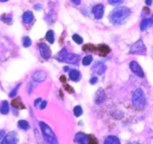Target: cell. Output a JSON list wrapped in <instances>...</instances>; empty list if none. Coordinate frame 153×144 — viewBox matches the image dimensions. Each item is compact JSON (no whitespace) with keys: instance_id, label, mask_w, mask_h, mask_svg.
<instances>
[{"instance_id":"d590c367","label":"cell","mask_w":153,"mask_h":144,"mask_svg":"<svg viewBox=\"0 0 153 144\" xmlns=\"http://www.w3.org/2000/svg\"><path fill=\"white\" fill-rule=\"evenodd\" d=\"M41 101H42L41 98H37V99H36L35 101H34V106L37 107L38 105H40Z\"/></svg>"},{"instance_id":"f35d334b","label":"cell","mask_w":153,"mask_h":144,"mask_svg":"<svg viewBox=\"0 0 153 144\" xmlns=\"http://www.w3.org/2000/svg\"><path fill=\"white\" fill-rule=\"evenodd\" d=\"M4 135V130H0V140H1V138L3 137V136Z\"/></svg>"},{"instance_id":"7bdbcfd3","label":"cell","mask_w":153,"mask_h":144,"mask_svg":"<svg viewBox=\"0 0 153 144\" xmlns=\"http://www.w3.org/2000/svg\"><path fill=\"white\" fill-rule=\"evenodd\" d=\"M126 144H140V143L138 142H135V141H134V142H129Z\"/></svg>"},{"instance_id":"603a6c76","label":"cell","mask_w":153,"mask_h":144,"mask_svg":"<svg viewBox=\"0 0 153 144\" xmlns=\"http://www.w3.org/2000/svg\"><path fill=\"white\" fill-rule=\"evenodd\" d=\"M97 74H99V75H102V74H104L105 72L106 71V69H107V66L105 65H103L102 63H100V62H98L97 64H96L95 65H94V68H97Z\"/></svg>"},{"instance_id":"52a82bcc","label":"cell","mask_w":153,"mask_h":144,"mask_svg":"<svg viewBox=\"0 0 153 144\" xmlns=\"http://www.w3.org/2000/svg\"><path fill=\"white\" fill-rule=\"evenodd\" d=\"M18 142V134L15 132H10L6 134L1 144H16Z\"/></svg>"},{"instance_id":"74e56055","label":"cell","mask_w":153,"mask_h":144,"mask_svg":"<svg viewBox=\"0 0 153 144\" xmlns=\"http://www.w3.org/2000/svg\"><path fill=\"white\" fill-rule=\"evenodd\" d=\"M71 1L76 5H79L81 3V0H71Z\"/></svg>"},{"instance_id":"836d02e7","label":"cell","mask_w":153,"mask_h":144,"mask_svg":"<svg viewBox=\"0 0 153 144\" xmlns=\"http://www.w3.org/2000/svg\"><path fill=\"white\" fill-rule=\"evenodd\" d=\"M97 82H98V77H91V79L90 80V83H91V85H95Z\"/></svg>"},{"instance_id":"60d3db41","label":"cell","mask_w":153,"mask_h":144,"mask_svg":"<svg viewBox=\"0 0 153 144\" xmlns=\"http://www.w3.org/2000/svg\"><path fill=\"white\" fill-rule=\"evenodd\" d=\"M60 80H61V81L62 82V83H65V82H66V77H65V76H64V75L61 76V77H60Z\"/></svg>"},{"instance_id":"5b68a950","label":"cell","mask_w":153,"mask_h":144,"mask_svg":"<svg viewBox=\"0 0 153 144\" xmlns=\"http://www.w3.org/2000/svg\"><path fill=\"white\" fill-rule=\"evenodd\" d=\"M129 68L131 69V71L133 72V74H135L136 76L140 77V78L144 77V71H143L142 67L140 66V64L137 61H131L129 64Z\"/></svg>"},{"instance_id":"ee69618b","label":"cell","mask_w":153,"mask_h":144,"mask_svg":"<svg viewBox=\"0 0 153 144\" xmlns=\"http://www.w3.org/2000/svg\"><path fill=\"white\" fill-rule=\"evenodd\" d=\"M8 1V0H0V1H1V2H6V1Z\"/></svg>"},{"instance_id":"ba28073f","label":"cell","mask_w":153,"mask_h":144,"mask_svg":"<svg viewBox=\"0 0 153 144\" xmlns=\"http://www.w3.org/2000/svg\"><path fill=\"white\" fill-rule=\"evenodd\" d=\"M105 7L102 4H98L94 6L92 9V13L96 19H101L104 16Z\"/></svg>"},{"instance_id":"ac0fdd59","label":"cell","mask_w":153,"mask_h":144,"mask_svg":"<svg viewBox=\"0 0 153 144\" xmlns=\"http://www.w3.org/2000/svg\"><path fill=\"white\" fill-rule=\"evenodd\" d=\"M104 144H121L120 140L117 137L114 135H110L107 137L106 139L105 140Z\"/></svg>"},{"instance_id":"ab89813d","label":"cell","mask_w":153,"mask_h":144,"mask_svg":"<svg viewBox=\"0 0 153 144\" xmlns=\"http://www.w3.org/2000/svg\"><path fill=\"white\" fill-rule=\"evenodd\" d=\"M152 4V0H146V4L148 6H150Z\"/></svg>"},{"instance_id":"4dcf8cb0","label":"cell","mask_w":153,"mask_h":144,"mask_svg":"<svg viewBox=\"0 0 153 144\" xmlns=\"http://www.w3.org/2000/svg\"><path fill=\"white\" fill-rule=\"evenodd\" d=\"M125 0H108V4H111V5H120V4H123Z\"/></svg>"},{"instance_id":"83f0119b","label":"cell","mask_w":153,"mask_h":144,"mask_svg":"<svg viewBox=\"0 0 153 144\" xmlns=\"http://www.w3.org/2000/svg\"><path fill=\"white\" fill-rule=\"evenodd\" d=\"M83 50L85 51H95L97 50V48L96 46H94V45L92 44H88L84 45Z\"/></svg>"},{"instance_id":"277c9868","label":"cell","mask_w":153,"mask_h":144,"mask_svg":"<svg viewBox=\"0 0 153 144\" xmlns=\"http://www.w3.org/2000/svg\"><path fill=\"white\" fill-rule=\"evenodd\" d=\"M147 49L143 43V40L138 39L131 46L128 53L133 55H146Z\"/></svg>"},{"instance_id":"e0dca14e","label":"cell","mask_w":153,"mask_h":144,"mask_svg":"<svg viewBox=\"0 0 153 144\" xmlns=\"http://www.w3.org/2000/svg\"><path fill=\"white\" fill-rule=\"evenodd\" d=\"M99 54L101 56H105L106 55L108 54L111 51L110 48L106 45H100L98 47Z\"/></svg>"},{"instance_id":"b9f144b4","label":"cell","mask_w":153,"mask_h":144,"mask_svg":"<svg viewBox=\"0 0 153 144\" xmlns=\"http://www.w3.org/2000/svg\"><path fill=\"white\" fill-rule=\"evenodd\" d=\"M51 144H59L58 139H57V138H55V139L54 140L52 143H51Z\"/></svg>"},{"instance_id":"8992f818","label":"cell","mask_w":153,"mask_h":144,"mask_svg":"<svg viewBox=\"0 0 153 144\" xmlns=\"http://www.w3.org/2000/svg\"><path fill=\"white\" fill-rule=\"evenodd\" d=\"M39 51H40V55L44 59H49L52 56V51H51L50 48L49 47L47 44L46 43H40L38 45Z\"/></svg>"},{"instance_id":"6da1fadb","label":"cell","mask_w":153,"mask_h":144,"mask_svg":"<svg viewBox=\"0 0 153 144\" xmlns=\"http://www.w3.org/2000/svg\"><path fill=\"white\" fill-rule=\"evenodd\" d=\"M131 14V10L128 7H117L110 12L108 19L114 25H121L126 22Z\"/></svg>"},{"instance_id":"4316f807","label":"cell","mask_w":153,"mask_h":144,"mask_svg":"<svg viewBox=\"0 0 153 144\" xmlns=\"http://www.w3.org/2000/svg\"><path fill=\"white\" fill-rule=\"evenodd\" d=\"M86 144H98V140L94 135H88Z\"/></svg>"},{"instance_id":"9a60e30c","label":"cell","mask_w":153,"mask_h":144,"mask_svg":"<svg viewBox=\"0 0 153 144\" xmlns=\"http://www.w3.org/2000/svg\"><path fill=\"white\" fill-rule=\"evenodd\" d=\"M69 77H70V80H71L72 81L77 82L80 80L81 74L78 70L71 69L69 71Z\"/></svg>"},{"instance_id":"f1b7e54d","label":"cell","mask_w":153,"mask_h":144,"mask_svg":"<svg viewBox=\"0 0 153 144\" xmlns=\"http://www.w3.org/2000/svg\"><path fill=\"white\" fill-rule=\"evenodd\" d=\"M22 45L25 48H29L31 45V40L29 37H25L22 40Z\"/></svg>"},{"instance_id":"7c38bea8","label":"cell","mask_w":153,"mask_h":144,"mask_svg":"<svg viewBox=\"0 0 153 144\" xmlns=\"http://www.w3.org/2000/svg\"><path fill=\"white\" fill-rule=\"evenodd\" d=\"M152 25V18H146L143 19L141 21L140 25V31H145L146 30L149 29Z\"/></svg>"},{"instance_id":"7a4b0ae2","label":"cell","mask_w":153,"mask_h":144,"mask_svg":"<svg viewBox=\"0 0 153 144\" xmlns=\"http://www.w3.org/2000/svg\"><path fill=\"white\" fill-rule=\"evenodd\" d=\"M133 106L137 110H143L146 106L147 100L146 95L142 88H137L132 95Z\"/></svg>"},{"instance_id":"9c48e42d","label":"cell","mask_w":153,"mask_h":144,"mask_svg":"<svg viewBox=\"0 0 153 144\" xmlns=\"http://www.w3.org/2000/svg\"><path fill=\"white\" fill-rule=\"evenodd\" d=\"M47 77V74L43 70H37L31 75V79L36 83H42L45 81Z\"/></svg>"},{"instance_id":"7402d4cb","label":"cell","mask_w":153,"mask_h":144,"mask_svg":"<svg viewBox=\"0 0 153 144\" xmlns=\"http://www.w3.org/2000/svg\"><path fill=\"white\" fill-rule=\"evenodd\" d=\"M18 126L22 130L27 131L30 129V124L28 121L25 120H20L18 121Z\"/></svg>"},{"instance_id":"cb8c5ba5","label":"cell","mask_w":153,"mask_h":144,"mask_svg":"<svg viewBox=\"0 0 153 144\" xmlns=\"http://www.w3.org/2000/svg\"><path fill=\"white\" fill-rule=\"evenodd\" d=\"M93 59H94V58H93L92 55H87L82 59V65H85V66H88L93 62Z\"/></svg>"},{"instance_id":"1f68e13d","label":"cell","mask_w":153,"mask_h":144,"mask_svg":"<svg viewBox=\"0 0 153 144\" xmlns=\"http://www.w3.org/2000/svg\"><path fill=\"white\" fill-rule=\"evenodd\" d=\"M11 19H12L11 16H9V15H8V16H6V15L4 14V15H3V16L1 17V20L3 21V22H11Z\"/></svg>"},{"instance_id":"e575fe53","label":"cell","mask_w":153,"mask_h":144,"mask_svg":"<svg viewBox=\"0 0 153 144\" xmlns=\"http://www.w3.org/2000/svg\"><path fill=\"white\" fill-rule=\"evenodd\" d=\"M46 105H47V102H46V101H41V102H40V104L39 106H40V109L43 110L46 108Z\"/></svg>"},{"instance_id":"d6a6232c","label":"cell","mask_w":153,"mask_h":144,"mask_svg":"<svg viewBox=\"0 0 153 144\" xmlns=\"http://www.w3.org/2000/svg\"><path fill=\"white\" fill-rule=\"evenodd\" d=\"M64 87H65V90L67 91H68L69 93H71V94L74 93V89H73L71 86H69V85H65Z\"/></svg>"},{"instance_id":"f546056e","label":"cell","mask_w":153,"mask_h":144,"mask_svg":"<svg viewBox=\"0 0 153 144\" xmlns=\"http://www.w3.org/2000/svg\"><path fill=\"white\" fill-rule=\"evenodd\" d=\"M20 85H21V83L16 85V86H15L14 88H13V90H12L9 93V96H10V97H14V96H16V94H17V92H18V90H19V87H20Z\"/></svg>"},{"instance_id":"2e32d148","label":"cell","mask_w":153,"mask_h":144,"mask_svg":"<svg viewBox=\"0 0 153 144\" xmlns=\"http://www.w3.org/2000/svg\"><path fill=\"white\" fill-rule=\"evenodd\" d=\"M87 136L85 134L79 132L77 133L75 136V140L78 144H86L87 143Z\"/></svg>"},{"instance_id":"4fadbf2b","label":"cell","mask_w":153,"mask_h":144,"mask_svg":"<svg viewBox=\"0 0 153 144\" xmlns=\"http://www.w3.org/2000/svg\"><path fill=\"white\" fill-rule=\"evenodd\" d=\"M67 50L66 48H64L61 49L58 53L55 56V59H56L58 62H64V60H65V58L67 55Z\"/></svg>"},{"instance_id":"44dd1931","label":"cell","mask_w":153,"mask_h":144,"mask_svg":"<svg viewBox=\"0 0 153 144\" xmlns=\"http://www.w3.org/2000/svg\"><path fill=\"white\" fill-rule=\"evenodd\" d=\"M11 105L12 106L16 108H24L25 106L22 104V102L21 101L20 98L19 97H16L15 99H13L11 102Z\"/></svg>"},{"instance_id":"8fae6325","label":"cell","mask_w":153,"mask_h":144,"mask_svg":"<svg viewBox=\"0 0 153 144\" xmlns=\"http://www.w3.org/2000/svg\"><path fill=\"white\" fill-rule=\"evenodd\" d=\"M80 60V56L79 55L76 54V53H67V56L65 58V60L64 62L68 64H72V65H75V64H77L78 62Z\"/></svg>"},{"instance_id":"30bf717a","label":"cell","mask_w":153,"mask_h":144,"mask_svg":"<svg viewBox=\"0 0 153 144\" xmlns=\"http://www.w3.org/2000/svg\"><path fill=\"white\" fill-rule=\"evenodd\" d=\"M106 97L105 92L104 89L100 88L96 92L95 96H94V102L96 104H101L105 101Z\"/></svg>"},{"instance_id":"d4e9b609","label":"cell","mask_w":153,"mask_h":144,"mask_svg":"<svg viewBox=\"0 0 153 144\" xmlns=\"http://www.w3.org/2000/svg\"><path fill=\"white\" fill-rule=\"evenodd\" d=\"M73 114L76 116V117H80L81 115H82L83 114V109H82V107L81 105H76L73 108Z\"/></svg>"},{"instance_id":"8d00e7d4","label":"cell","mask_w":153,"mask_h":144,"mask_svg":"<svg viewBox=\"0 0 153 144\" xmlns=\"http://www.w3.org/2000/svg\"><path fill=\"white\" fill-rule=\"evenodd\" d=\"M34 7L36 10H40L42 9V5L40 4H36Z\"/></svg>"},{"instance_id":"d6986e66","label":"cell","mask_w":153,"mask_h":144,"mask_svg":"<svg viewBox=\"0 0 153 144\" xmlns=\"http://www.w3.org/2000/svg\"><path fill=\"white\" fill-rule=\"evenodd\" d=\"M9 104L7 100H4L1 102V105L0 106V113L1 114H4V115H6V114H8L9 112Z\"/></svg>"},{"instance_id":"ffe728a7","label":"cell","mask_w":153,"mask_h":144,"mask_svg":"<svg viewBox=\"0 0 153 144\" xmlns=\"http://www.w3.org/2000/svg\"><path fill=\"white\" fill-rule=\"evenodd\" d=\"M45 37H46L48 42L50 43V44L52 45L54 42H55V34H54V31H52V30H49V31H48L47 32H46Z\"/></svg>"},{"instance_id":"484cf974","label":"cell","mask_w":153,"mask_h":144,"mask_svg":"<svg viewBox=\"0 0 153 144\" xmlns=\"http://www.w3.org/2000/svg\"><path fill=\"white\" fill-rule=\"evenodd\" d=\"M72 39L78 45H82L83 43V38L78 34H73V37H72Z\"/></svg>"},{"instance_id":"5bb4252c","label":"cell","mask_w":153,"mask_h":144,"mask_svg":"<svg viewBox=\"0 0 153 144\" xmlns=\"http://www.w3.org/2000/svg\"><path fill=\"white\" fill-rule=\"evenodd\" d=\"M34 20V14L31 10H27L22 15V22L25 24H30Z\"/></svg>"},{"instance_id":"3957f363","label":"cell","mask_w":153,"mask_h":144,"mask_svg":"<svg viewBox=\"0 0 153 144\" xmlns=\"http://www.w3.org/2000/svg\"><path fill=\"white\" fill-rule=\"evenodd\" d=\"M40 125V129L42 131V134H43V136L44 137L45 140L49 144H51V143L54 140L56 137V136L55 135L53 130L52 129V128L49 126L48 124H46L44 122L41 121L39 123Z\"/></svg>"}]
</instances>
